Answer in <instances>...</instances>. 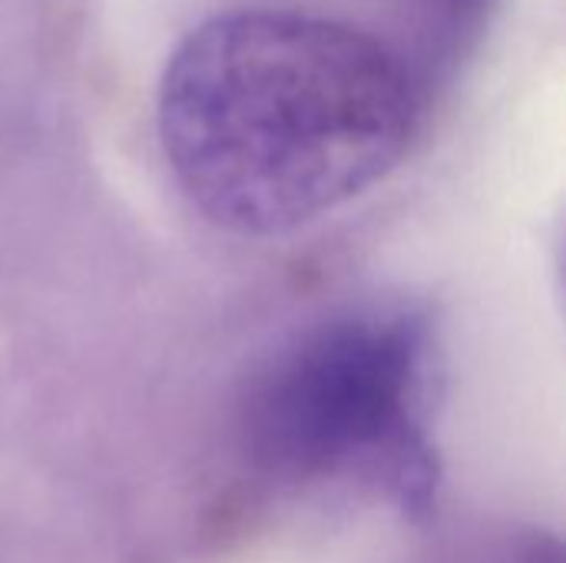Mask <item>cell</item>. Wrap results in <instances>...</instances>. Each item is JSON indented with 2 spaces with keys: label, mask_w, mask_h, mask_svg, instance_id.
I'll list each match as a JSON object with an SVG mask.
<instances>
[{
  "label": "cell",
  "mask_w": 566,
  "mask_h": 563,
  "mask_svg": "<svg viewBox=\"0 0 566 563\" xmlns=\"http://www.w3.org/2000/svg\"><path fill=\"white\" fill-rule=\"evenodd\" d=\"M421 90L378 37L302 10L202 20L159 80L156 129L186 199L235 236H285L378 186L421 129Z\"/></svg>",
  "instance_id": "cell-1"
},
{
  "label": "cell",
  "mask_w": 566,
  "mask_h": 563,
  "mask_svg": "<svg viewBox=\"0 0 566 563\" xmlns=\"http://www.w3.org/2000/svg\"><path fill=\"white\" fill-rule=\"evenodd\" d=\"M431 335L408 309H348L279 345L239 398V445L275 484H375L428 511Z\"/></svg>",
  "instance_id": "cell-2"
},
{
  "label": "cell",
  "mask_w": 566,
  "mask_h": 563,
  "mask_svg": "<svg viewBox=\"0 0 566 563\" xmlns=\"http://www.w3.org/2000/svg\"><path fill=\"white\" fill-rule=\"evenodd\" d=\"M444 563H564L560 544L541 534H507L484 544H471Z\"/></svg>",
  "instance_id": "cell-3"
}]
</instances>
